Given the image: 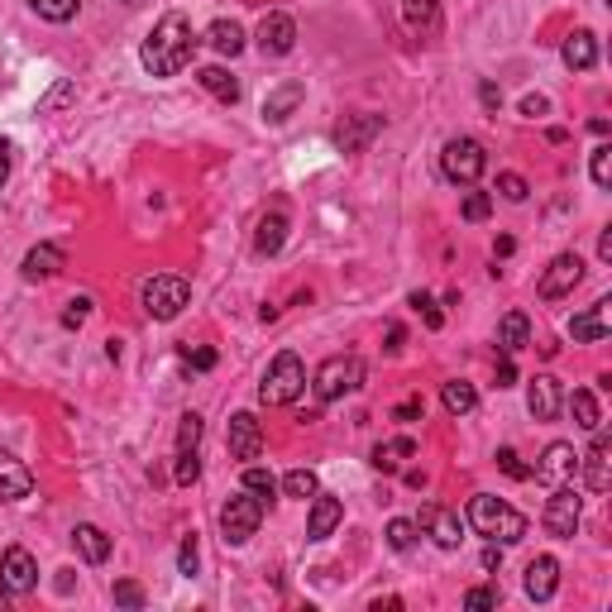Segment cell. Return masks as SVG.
Wrapping results in <instances>:
<instances>
[{
	"label": "cell",
	"instance_id": "cell-1",
	"mask_svg": "<svg viewBox=\"0 0 612 612\" xmlns=\"http://www.w3.org/2000/svg\"><path fill=\"white\" fill-rule=\"evenodd\" d=\"M192 53H197V34H192L187 15H163V20L149 29L144 48H139V63H144V72H153V77H177L182 67L192 63Z\"/></svg>",
	"mask_w": 612,
	"mask_h": 612
},
{
	"label": "cell",
	"instance_id": "cell-2",
	"mask_svg": "<svg viewBox=\"0 0 612 612\" xmlns=\"http://www.w3.org/2000/svg\"><path fill=\"white\" fill-rule=\"evenodd\" d=\"M469 526H474L479 536H488V541H498V546H517L531 522H526L517 507H507L503 498L474 493V498H469Z\"/></svg>",
	"mask_w": 612,
	"mask_h": 612
},
{
	"label": "cell",
	"instance_id": "cell-3",
	"mask_svg": "<svg viewBox=\"0 0 612 612\" xmlns=\"http://www.w3.org/2000/svg\"><path fill=\"white\" fill-rule=\"evenodd\" d=\"M302 388H306V364L292 350H283L268 364V373H263L259 402L263 407H292V402L302 397Z\"/></svg>",
	"mask_w": 612,
	"mask_h": 612
},
{
	"label": "cell",
	"instance_id": "cell-4",
	"mask_svg": "<svg viewBox=\"0 0 612 612\" xmlns=\"http://www.w3.org/2000/svg\"><path fill=\"white\" fill-rule=\"evenodd\" d=\"M316 402L326 407V402H340L345 393H359L364 388V359L359 354H330L326 364L316 369Z\"/></svg>",
	"mask_w": 612,
	"mask_h": 612
},
{
	"label": "cell",
	"instance_id": "cell-5",
	"mask_svg": "<svg viewBox=\"0 0 612 612\" xmlns=\"http://www.w3.org/2000/svg\"><path fill=\"white\" fill-rule=\"evenodd\" d=\"M139 302L153 321H173V316H182V306L192 302V283L177 273H153L149 283L139 287Z\"/></svg>",
	"mask_w": 612,
	"mask_h": 612
},
{
	"label": "cell",
	"instance_id": "cell-6",
	"mask_svg": "<svg viewBox=\"0 0 612 612\" xmlns=\"http://www.w3.org/2000/svg\"><path fill=\"white\" fill-rule=\"evenodd\" d=\"M488 168V153H483L479 139H469V134H455L445 149H440V173L459 182V187H474Z\"/></svg>",
	"mask_w": 612,
	"mask_h": 612
},
{
	"label": "cell",
	"instance_id": "cell-7",
	"mask_svg": "<svg viewBox=\"0 0 612 612\" xmlns=\"http://www.w3.org/2000/svg\"><path fill=\"white\" fill-rule=\"evenodd\" d=\"M259 522H263V503L254 493H244V488L220 507V536H225V546H249V536L259 531Z\"/></svg>",
	"mask_w": 612,
	"mask_h": 612
},
{
	"label": "cell",
	"instance_id": "cell-8",
	"mask_svg": "<svg viewBox=\"0 0 612 612\" xmlns=\"http://www.w3.org/2000/svg\"><path fill=\"white\" fill-rule=\"evenodd\" d=\"M579 517H584V498H579L569 483H555V493H550L546 512H541V526H546L555 541H574V531H579Z\"/></svg>",
	"mask_w": 612,
	"mask_h": 612
},
{
	"label": "cell",
	"instance_id": "cell-9",
	"mask_svg": "<svg viewBox=\"0 0 612 612\" xmlns=\"http://www.w3.org/2000/svg\"><path fill=\"white\" fill-rule=\"evenodd\" d=\"M579 283H584V259H579V254H555L536 292H541V302H560V297H569Z\"/></svg>",
	"mask_w": 612,
	"mask_h": 612
},
{
	"label": "cell",
	"instance_id": "cell-10",
	"mask_svg": "<svg viewBox=\"0 0 612 612\" xmlns=\"http://www.w3.org/2000/svg\"><path fill=\"white\" fill-rule=\"evenodd\" d=\"M259 53L263 58H287L292 48H297V20L292 15H283V10H268L259 20Z\"/></svg>",
	"mask_w": 612,
	"mask_h": 612
},
{
	"label": "cell",
	"instance_id": "cell-11",
	"mask_svg": "<svg viewBox=\"0 0 612 612\" xmlns=\"http://www.w3.org/2000/svg\"><path fill=\"white\" fill-rule=\"evenodd\" d=\"M416 531H426V536H431L440 550H459V541H464V522H459V512H450V507H440V503H426V507H421V517H416Z\"/></svg>",
	"mask_w": 612,
	"mask_h": 612
},
{
	"label": "cell",
	"instance_id": "cell-12",
	"mask_svg": "<svg viewBox=\"0 0 612 612\" xmlns=\"http://www.w3.org/2000/svg\"><path fill=\"white\" fill-rule=\"evenodd\" d=\"M225 445H230V459H244L254 464L263 455V426L254 412H235L230 416V431H225Z\"/></svg>",
	"mask_w": 612,
	"mask_h": 612
},
{
	"label": "cell",
	"instance_id": "cell-13",
	"mask_svg": "<svg viewBox=\"0 0 612 612\" xmlns=\"http://www.w3.org/2000/svg\"><path fill=\"white\" fill-rule=\"evenodd\" d=\"M579 469H584V483H589L593 493H608L612 488V436L603 426L593 431L589 455H579Z\"/></svg>",
	"mask_w": 612,
	"mask_h": 612
},
{
	"label": "cell",
	"instance_id": "cell-14",
	"mask_svg": "<svg viewBox=\"0 0 612 612\" xmlns=\"http://www.w3.org/2000/svg\"><path fill=\"white\" fill-rule=\"evenodd\" d=\"M0 584L10 593H34L39 589V565H34V555L24 546H10L0 555Z\"/></svg>",
	"mask_w": 612,
	"mask_h": 612
},
{
	"label": "cell",
	"instance_id": "cell-15",
	"mask_svg": "<svg viewBox=\"0 0 612 612\" xmlns=\"http://www.w3.org/2000/svg\"><path fill=\"white\" fill-rule=\"evenodd\" d=\"M565 407V393H560V378H550V373H536L531 383H526V412L536 416V421H555Z\"/></svg>",
	"mask_w": 612,
	"mask_h": 612
},
{
	"label": "cell",
	"instance_id": "cell-16",
	"mask_svg": "<svg viewBox=\"0 0 612 612\" xmlns=\"http://www.w3.org/2000/svg\"><path fill=\"white\" fill-rule=\"evenodd\" d=\"M526 598L531 603H550L555 598V589H560V560L555 555H536L531 565H526Z\"/></svg>",
	"mask_w": 612,
	"mask_h": 612
},
{
	"label": "cell",
	"instance_id": "cell-17",
	"mask_svg": "<svg viewBox=\"0 0 612 612\" xmlns=\"http://www.w3.org/2000/svg\"><path fill=\"white\" fill-rule=\"evenodd\" d=\"M574 469H579V455H574V445L555 440L546 455H541V464L531 469V479H536V483H565V479H574Z\"/></svg>",
	"mask_w": 612,
	"mask_h": 612
},
{
	"label": "cell",
	"instance_id": "cell-18",
	"mask_svg": "<svg viewBox=\"0 0 612 612\" xmlns=\"http://www.w3.org/2000/svg\"><path fill=\"white\" fill-rule=\"evenodd\" d=\"M340 522H345V503L330 498V493H316L311 498V517H306V541H326Z\"/></svg>",
	"mask_w": 612,
	"mask_h": 612
},
{
	"label": "cell",
	"instance_id": "cell-19",
	"mask_svg": "<svg viewBox=\"0 0 612 612\" xmlns=\"http://www.w3.org/2000/svg\"><path fill=\"white\" fill-rule=\"evenodd\" d=\"M34 493V474L10 450H0V503H20Z\"/></svg>",
	"mask_w": 612,
	"mask_h": 612
},
{
	"label": "cell",
	"instance_id": "cell-20",
	"mask_svg": "<svg viewBox=\"0 0 612 612\" xmlns=\"http://www.w3.org/2000/svg\"><path fill=\"white\" fill-rule=\"evenodd\" d=\"M378 130H383V115H350L345 125H335V149H340V153H359Z\"/></svg>",
	"mask_w": 612,
	"mask_h": 612
},
{
	"label": "cell",
	"instance_id": "cell-21",
	"mask_svg": "<svg viewBox=\"0 0 612 612\" xmlns=\"http://www.w3.org/2000/svg\"><path fill=\"white\" fill-rule=\"evenodd\" d=\"M58 268H63V249H58V244H34L20 263L24 283H44V278H53Z\"/></svg>",
	"mask_w": 612,
	"mask_h": 612
},
{
	"label": "cell",
	"instance_id": "cell-22",
	"mask_svg": "<svg viewBox=\"0 0 612 612\" xmlns=\"http://www.w3.org/2000/svg\"><path fill=\"white\" fill-rule=\"evenodd\" d=\"M302 96H306L302 82H283V87H273L268 96H263V120H268V125H283L287 115L302 106Z\"/></svg>",
	"mask_w": 612,
	"mask_h": 612
},
{
	"label": "cell",
	"instance_id": "cell-23",
	"mask_svg": "<svg viewBox=\"0 0 612 612\" xmlns=\"http://www.w3.org/2000/svg\"><path fill=\"white\" fill-rule=\"evenodd\" d=\"M560 58H565L569 72H589L598 63V39H593L589 29H574L565 39V48H560Z\"/></svg>",
	"mask_w": 612,
	"mask_h": 612
},
{
	"label": "cell",
	"instance_id": "cell-24",
	"mask_svg": "<svg viewBox=\"0 0 612 612\" xmlns=\"http://www.w3.org/2000/svg\"><path fill=\"white\" fill-rule=\"evenodd\" d=\"M498 345L503 354H522L531 345V321H526V311H507L503 321H498Z\"/></svg>",
	"mask_w": 612,
	"mask_h": 612
},
{
	"label": "cell",
	"instance_id": "cell-25",
	"mask_svg": "<svg viewBox=\"0 0 612 612\" xmlns=\"http://www.w3.org/2000/svg\"><path fill=\"white\" fill-rule=\"evenodd\" d=\"M72 541H77V550H82V560H87V565H106L110 560V536L101 531V526L82 522L77 531H72Z\"/></svg>",
	"mask_w": 612,
	"mask_h": 612
},
{
	"label": "cell",
	"instance_id": "cell-26",
	"mask_svg": "<svg viewBox=\"0 0 612 612\" xmlns=\"http://www.w3.org/2000/svg\"><path fill=\"white\" fill-rule=\"evenodd\" d=\"M287 244V211H268L259 220V230H254V249L259 254H278Z\"/></svg>",
	"mask_w": 612,
	"mask_h": 612
},
{
	"label": "cell",
	"instance_id": "cell-27",
	"mask_svg": "<svg viewBox=\"0 0 612 612\" xmlns=\"http://www.w3.org/2000/svg\"><path fill=\"white\" fill-rule=\"evenodd\" d=\"M197 82H201V91H211V96H216L220 106H235V101H240V82H235L225 67H201Z\"/></svg>",
	"mask_w": 612,
	"mask_h": 612
},
{
	"label": "cell",
	"instance_id": "cell-28",
	"mask_svg": "<svg viewBox=\"0 0 612 612\" xmlns=\"http://www.w3.org/2000/svg\"><path fill=\"white\" fill-rule=\"evenodd\" d=\"M608 297H603V302L593 306V311H584V316H574V321H569V335H574V340H603V335H608Z\"/></svg>",
	"mask_w": 612,
	"mask_h": 612
},
{
	"label": "cell",
	"instance_id": "cell-29",
	"mask_svg": "<svg viewBox=\"0 0 612 612\" xmlns=\"http://www.w3.org/2000/svg\"><path fill=\"white\" fill-rule=\"evenodd\" d=\"M206 44L216 48L220 58H235V53H244V29L235 20H216L206 29Z\"/></svg>",
	"mask_w": 612,
	"mask_h": 612
},
{
	"label": "cell",
	"instance_id": "cell-30",
	"mask_svg": "<svg viewBox=\"0 0 612 612\" xmlns=\"http://www.w3.org/2000/svg\"><path fill=\"white\" fill-rule=\"evenodd\" d=\"M440 402H445V412H450V416H469L474 407H479V393H474V383L450 378V383L440 388Z\"/></svg>",
	"mask_w": 612,
	"mask_h": 612
},
{
	"label": "cell",
	"instance_id": "cell-31",
	"mask_svg": "<svg viewBox=\"0 0 612 612\" xmlns=\"http://www.w3.org/2000/svg\"><path fill=\"white\" fill-rule=\"evenodd\" d=\"M416 455V440L412 436H397V440H383V445H373V469H383V474H393L402 459Z\"/></svg>",
	"mask_w": 612,
	"mask_h": 612
},
{
	"label": "cell",
	"instance_id": "cell-32",
	"mask_svg": "<svg viewBox=\"0 0 612 612\" xmlns=\"http://www.w3.org/2000/svg\"><path fill=\"white\" fill-rule=\"evenodd\" d=\"M402 15L416 34H436L440 29V0H402Z\"/></svg>",
	"mask_w": 612,
	"mask_h": 612
},
{
	"label": "cell",
	"instance_id": "cell-33",
	"mask_svg": "<svg viewBox=\"0 0 612 612\" xmlns=\"http://www.w3.org/2000/svg\"><path fill=\"white\" fill-rule=\"evenodd\" d=\"M565 402H569V412H574V421H579L584 431H598V426H603V412H598V397H593L589 388H574V393H569Z\"/></svg>",
	"mask_w": 612,
	"mask_h": 612
},
{
	"label": "cell",
	"instance_id": "cell-34",
	"mask_svg": "<svg viewBox=\"0 0 612 612\" xmlns=\"http://www.w3.org/2000/svg\"><path fill=\"white\" fill-rule=\"evenodd\" d=\"M244 493H254L263 507L273 503V493H278V479L268 474V469H259V464H244Z\"/></svg>",
	"mask_w": 612,
	"mask_h": 612
},
{
	"label": "cell",
	"instance_id": "cell-35",
	"mask_svg": "<svg viewBox=\"0 0 612 612\" xmlns=\"http://www.w3.org/2000/svg\"><path fill=\"white\" fill-rule=\"evenodd\" d=\"M72 101H77V87H72L67 77H58V82L48 87V96H39V110H34V115H58V110L72 106Z\"/></svg>",
	"mask_w": 612,
	"mask_h": 612
},
{
	"label": "cell",
	"instance_id": "cell-36",
	"mask_svg": "<svg viewBox=\"0 0 612 612\" xmlns=\"http://www.w3.org/2000/svg\"><path fill=\"white\" fill-rule=\"evenodd\" d=\"M34 5V15L48 24H67V20H77V5L82 0H29Z\"/></svg>",
	"mask_w": 612,
	"mask_h": 612
},
{
	"label": "cell",
	"instance_id": "cell-37",
	"mask_svg": "<svg viewBox=\"0 0 612 612\" xmlns=\"http://www.w3.org/2000/svg\"><path fill=\"white\" fill-rule=\"evenodd\" d=\"M283 493L287 498H316V493H321V483H316V474H311V469H292V474H287L283 479Z\"/></svg>",
	"mask_w": 612,
	"mask_h": 612
},
{
	"label": "cell",
	"instance_id": "cell-38",
	"mask_svg": "<svg viewBox=\"0 0 612 612\" xmlns=\"http://www.w3.org/2000/svg\"><path fill=\"white\" fill-rule=\"evenodd\" d=\"M388 546H393L397 555H407V550L416 546V522H407V517H393V522H388Z\"/></svg>",
	"mask_w": 612,
	"mask_h": 612
},
{
	"label": "cell",
	"instance_id": "cell-39",
	"mask_svg": "<svg viewBox=\"0 0 612 612\" xmlns=\"http://www.w3.org/2000/svg\"><path fill=\"white\" fill-rule=\"evenodd\" d=\"M589 173H593V182H598V187L608 192V187H612V144H598V149H593Z\"/></svg>",
	"mask_w": 612,
	"mask_h": 612
},
{
	"label": "cell",
	"instance_id": "cell-40",
	"mask_svg": "<svg viewBox=\"0 0 612 612\" xmlns=\"http://www.w3.org/2000/svg\"><path fill=\"white\" fill-rule=\"evenodd\" d=\"M407 302L416 306V316H421V321H426V326H431V330H440V326H445V316H440V306H436V297H431V292H412Z\"/></svg>",
	"mask_w": 612,
	"mask_h": 612
},
{
	"label": "cell",
	"instance_id": "cell-41",
	"mask_svg": "<svg viewBox=\"0 0 612 612\" xmlns=\"http://www.w3.org/2000/svg\"><path fill=\"white\" fill-rule=\"evenodd\" d=\"M488 211H493V197H488V192H469V197H464V206H459V216L469 220V225L488 220Z\"/></svg>",
	"mask_w": 612,
	"mask_h": 612
},
{
	"label": "cell",
	"instance_id": "cell-42",
	"mask_svg": "<svg viewBox=\"0 0 612 612\" xmlns=\"http://www.w3.org/2000/svg\"><path fill=\"white\" fill-rule=\"evenodd\" d=\"M197 445H201V416L187 412L177 421V450H197Z\"/></svg>",
	"mask_w": 612,
	"mask_h": 612
},
{
	"label": "cell",
	"instance_id": "cell-43",
	"mask_svg": "<svg viewBox=\"0 0 612 612\" xmlns=\"http://www.w3.org/2000/svg\"><path fill=\"white\" fill-rule=\"evenodd\" d=\"M197 565H201L197 536H192V531H187V536H182V546H177V569H182V574H187V579H192V574H197Z\"/></svg>",
	"mask_w": 612,
	"mask_h": 612
},
{
	"label": "cell",
	"instance_id": "cell-44",
	"mask_svg": "<svg viewBox=\"0 0 612 612\" xmlns=\"http://www.w3.org/2000/svg\"><path fill=\"white\" fill-rule=\"evenodd\" d=\"M498 469H503L507 479H517V483H526L531 479V464H522V455H517V450H498Z\"/></svg>",
	"mask_w": 612,
	"mask_h": 612
},
{
	"label": "cell",
	"instance_id": "cell-45",
	"mask_svg": "<svg viewBox=\"0 0 612 612\" xmlns=\"http://www.w3.org/2000/svg\"><path fill=\"white\" fill-rule=\"evenodd\" d=\"M110 598H115V608H144V589H139L134 579H120V584L110 589Z\"/></svg>",
	"mask_w": 612,
	"mask_h": 612
},
{
	"label": "cell",
	"instance_id": "cell-46",
	"mask_svg": "<svg viewBox=\"0 0 612 612\" xmlns=\"http://www.w3.org/2000/svg\"><path fill=\"white\" fill-rule=\"evenodd\" d=\"M173 479L182 483V488L201 479V459H197V450H177V474H173Z\"/></svg>",
	"mask_w": 612,
	"mask_h": 612
},
{
	"label": "cell",
	"instance_id": "cell-47",
	"mask_svg": "<svg viewBox=\"0 0 612 612\" xmlns=\"http://www.w3.org/2000/svg\"><path fill=\"white\" fill-rule=\"evenodd\" d=\"M87 316H91V297H72V302H67V311H63V326L67 330H82V326H87Z\"/></svg>",
	"mask_w": 612,
	"mask_h": 612
},
{
	"label": "cell",
	"instance_id": "cell-48",
	"mask_svg": "<svg viewBox=\"0 0 612 612\" xmlns=\"http://www.w3.org/2000/svg\"><path fill=\"white\" fill-rule=\"evenodd\" d=\"M503 603V593L493 589V584H479V589L464 593V608H498Z\"/></svg>",
	"mask_w": 612,
	"mask_h": 612
},
{
	"label": "cell",
	"instance_id": "cell-49",
	"mask_svg": "<svg viewBox=\"0 0 612 612\" xmlns=\"http://www.w3.org/2000/svg\"><path fill=\"white\" fill-rule=\"evenodd\" d=\"M498 192H503V201H526V192H531V187H526L522 173H503V177H498Z\"/></svg>",
	"mask_w": 612,
	"mask_h": 612
},
{
	"label": "cell",
	"instance_id": "cell-50",
	"mask_svg": "<svg viewBox=\"0 0 612 612\" xmlns=\"http://www.w3.org/2000/svg\"><path fill=\"white\" fill-rule=\"evenodd\" d=\"M421 412H426V402H421V397H407V402H397L393 407V421H416Z\"/></svg>",
	"mask_w": 612,
	"mask_h": 612
},
{
	"label": "cell",
	"instance_id": "cell-51",
	"mask_svg": "<svg viewBox=\"0 0 612 612\" xmlns=\"http://www.w3.org/2000/svg\"><path fill=\"white\" fill-rule=\"evenodd\" d=\"M182 359H187L192 369H216V350H192V345H187V350H182Z\"/></svg>",
	"mask_w": 612,
	"mask_h": 612
},
{
	"label": "cell",
	"instance_id": "cell-52",
	"mask_svg": "<svg viewBox=\"0 0 612 612\" xmlns=\"http://www.w3.org/2000/svg\"><path fill=\"white\" fill-rule=\"evenodd\" d=\"M479 101H483L488 110L503 106V91H498V82H488V77H483V82H479Z\"/></svg>",
	"mask_w": 612,
	"mask_h": 612
},
{
	"label": "cell",
	"instance_id": "cell-53",
	"mask_svg": "<svg viewBox=\"0 0 612 612\" xmlns=\"http://www.w3.org/2000/svg\"><path fill=\"white\" fill-rule=\"evenodd\" d=\"M546 110H550L546 96H526L522 101V115H531V120H536V115H546Z\"/></svg>",
	"mask_w": 612,
	"mask_h": 612
},
{
	"label": "cell",
	"instance_id": "cell-54",
	"mask_svg": "<svg viewBox=\"0 0 612 612\" xmlns=\"http://www.w3.org/2000/svg\"><path fill=\"white\" fill-rule=\"evenodd\" d=\"M517 383V369H512V354H503V364H498V388H512Z\"/></svg>",
	"mask_w": 612,
	"mask_h": 612
},
{
	"label": "cell",
	"instance_id": "cell-55",
	"mask_svg": "<svg viewBox=\"0 0 612 612\" xmlns=\"http://www.w3.org/2000/svg\"><path fill=\"white\" fill-rule=\"evenodd\" d=\"M10 182V139H0V187Z\"/></svg>",
	"mask_w": 612,
	"mask_h": 612
},
{
	"label": "cell",
	"instance_id": "cell-56",
	"mask_svg": "<svg viewBox=\"0 0 612 612\" xmlns=\"http://www.w3.org/2000/svg\"><path fill=\"white\" fill-rule=\"evenodd\" d=\"M402 340H407V330H402V326H388V354H402Z\"/></svg>",
	"mask_w": 612,
	"mask_h": 612
},
{
	"label": "cell",
	"instance_id": "cell-57",
	"mask_svg": "<svg viewBox=\"0 0 612 612\" xmlns=\"http://www.w3.org/2000/svg\"><path fill=\"white\" fill-rule=\"evenodd\" d=\"M598 259H603V263H612V225H608V230H603V235H598Z\"/></svg>",
	"mask_w": 612,
	"mask_h": 612
},
{
	"label": "cell",
	"instance_id": "cell-58",
	"mask_svg": "<svg viewBox=\"0 0 612 612\" xmlns=\"http://www.w3.org/2000/svg\"><path fill=\"white\" fill-rule=\"evenodd\" d=\"M503 565V550H498V541H493V546L483 550V569H498Z\"/></svg>",
	"mask_w": 612,
	"mask_h": 612
},
{
	"label": "cell",
	"instance_id": "cell-59",
	"mask_svg": "<svg viewBox=\"0 0 612 612\" xmlns=\"http://www.w3.org/2000/svg\"><path fill=\"white\" fill-rule=\"evenodd\" d=\"M512 249H517V244L507 240V235H503V240H498V244H493V254H498V259H507V254H512Z\"/></svg>",
	"mask_w": 612,
	"mask_h": 612
},
{
	"label": "cell",
	"instance_id": "cell-60",
	"mask_svg": "<svg viewBox=\"0 0 612 612\" xmlns=\"http://www.w3.org/2000/svg\"><path fill=\"white\" fill-rule=\"evenodd\" d=\"M5 598H10V589H5V584H0V608H5Z\"/></svg>",
	"mask_w": 612,
	"mask_h": 612
}]
</instances>
